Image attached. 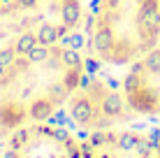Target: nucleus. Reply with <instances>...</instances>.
<instances>
[{"label": "nucleus", "instance_id": "423d86ee", "mask_svg": "<svg viewBox=\"0 0 160 158\" xmlns=\"http://www.w3.org/2000/svg\"><path fill=\"white\" fill-rule=\"evenodd\" d=\"M35 44H37L35 30H26V33H21V35L14 40V51H16V56H28L30 49Z\"/></svg>", "mask_w": 160, "mask_h": 158}, {"label": "nucleus", "instance_id": "f257e3e1", "mask_svg": "<svg viewBox=\"0 0 160 158\" xmlns=\"http://www.w3.org/2000/svg\"><path fill=\"white\" fill-rule=\"evenodd\" d=\"M86 23L88 44L102 63L132 65L160 42V0H98Z\"/></svg>", "mask_w": 160, "mask_h": 158}, {"label": "nucleus", "instance_id": "f03ea898", "mask_svg": "<svg viewBox=\"0 0 160 158\" xmlns=\"http://www.w3.org/2000/svg\"><path fill=\"white\" fill-rule=\"evenodd\" d=\"M135 114L125 93L114 89L104 79H81V84L68 98V116L86 130H107Z\"/></svg>", "mask_w": 160, "mask_h": 158}, {"label": "nucleus", "instance_id": "20e7f679", "mask_svg": "<svg viewBox=\"0 0 160 158\" xmlns=\"http://www.w3.org/2000/svg\"><path fill=\"white\" fill-rule=\"evenodd\" d=\"M130 110L142 116H160V47L130 65L123 79Z\"/></svg>", "mask_w": 160, "mask_h": 158}, {"label": "nucleus", "instance_id": "1a4fd4ad", "mask_svg": "<svg viewBox=\"0 0 160 158\" xmlns=\"http://www.w3.org/2000/svg\"><path fill=\"white\" fill-rule=\"evenodd\" d=\"M151 140H153V146H156V158H160V130L151 135Z\"/></svg>", "mask_w": 160, "mask_h": 158}, {"label": "nucleus", "instance_id": "7ed1b4c3", "mask_svg": "<svg viewBox=\"0 0 160 158\" xmlns=\"http://www.w3.org/2000/svg\"><path fill=\"white\" fill-rule=\"evenodd\" d=\"M5 158H81V140L60 126H21L9 133Z\"/></svg>", "mask_w": 160, "mask_h": 158}, {"label": "nucleus", "instance_id": "9d476101", "mask_svg": "<svg viewBox=\"0 0 160 158\" xmlns=\"http://www.w3.org/2000/svg\"><path fill=\"white\" fill-rule=\"evenodd\" d=\"M0 158H2V156H0Z\"/></svg>", "mask_w": 160, "mask_h": 158}, {"label": "nucleus", "instance_id": "39448f33", "mask_svg": "<svg viewBox=\"0 0 160 158\" xmlns=\"http://www.w3.org/2000/svg\"><path fill=\"white\" fill-rule=\"evenodd\" d=\"M81 158H156V146L139 130H91L81 140Z\"/></svg>", "mask_w": 160, "mask_h": 158}, {"label": "nucleus", "instance_id": "6e6552de", "mask_svg": "<svg viewBox=\"0 0 160 158\" xmlns=\"http://www.w3.org/2000/svg\"><path fill=\"white\" fill-rule=\"evenodd\" d=\"M60 42H63V47H72V49H79V47H81V35H72V37H68V35H65Z\"/></svg>", "mask_w": 160, "mask_h": 158}, {"label": "nucleus", "instance_id": "0eeeda50", "mask_svg": "<svg viewBox=\"0 0 160 158\" xmlns=\"http://www.w3.org/2000/svg\"><path fill=\"white\" fill-rule=\"evenodd\" d=\"M84 70L88 74L98 72V70H100V58H86V61H84Z\"/></svg>", "mask_w": 160, "mask_h": 158}]
</instances>
